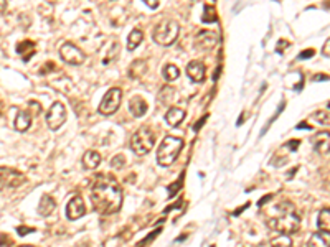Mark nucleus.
<instances>
[{"label": "nucleus", "mask_w": 330, "mask_h": 247, "mask_svg": "<svg viewBox=\"0 0 330 247\" xmlns=\"http://www.w3.org/2000/svg\"><path fill=\"white\" fill-rule=\"evenodd\" d=\"M91 201L101 214H116L123 206V190L112 176L101 175L91 188Z\"/></svg>", "instance_id": "1"}, {"label": "nucleus", "mask_w": 330, "mask_h": 247, "mask_svg": "<svg viewBox=\"0 0 330 247\" xmlns=\"http://www.w3.org/2000/svg\"><path fill=\"white\" fill-rule=\"evenodd\" d=\"M266 224L269 229L289 236L301 228V214L291 201L282 200L267 209Z\"/></svg>", "instance_id": "2"}, {"label": "nucleus", "mask_w": 330, "mask_h": 247, "mask_svg": "<svg viewBox=\"0 0 330 247\" xmlns=\"http://www.w3.org/2000/svg\"><path fill=\"white\" fill-rule=\"evenodd\" d=\"M182 148H184V140L178 137H165L157 150V162L162 167H170L177 160Z\"/></svg>", "instance_id": "3"}, {"label": "nucleus", "mask_w": 330, "mask_h": 247, "mask_svg": "<svg viewBox=\"0 0 330 247\" xmlns=\"http://www.w3.org/2000/svg\"><path fill=\"white\" fill-rule=\"evenodd\" d=\"M178 33H180V26L175 20H162L154 28L152 38L157 45L170 46L178 38Z\"/></svg>", "instance_id": "4"}, {"label": "nucleus", "mask_w": 330, "mask_h": 247, "mask_svg": "<svg viewBox=\"0 0 330 247\" xmlns=\"http://www.w3.org/2000/svg\"><path fill=\"white\" fill-rule=\"evenodd\" d=\"M156 145V134L147 126L140 127L131 139V148L137 155H147Z\"/></svg>", "instance_id": "5"}, {"label": "nucleus", "mask_w": 330, "mask_h": 247, "mask_svg": "<svg viewBox=\"0 0 330 247\" xmlns=\"http://www.w3.org/2000/svg\"><path fill=\"white\" fill-rule=\"evenodd\" d=\"M121 101H123V91L119 87H111L109 91L104 94L103 101L99 104V114L103 115H112L117 111L121 106Z\"/></svg>", "instance_id": "6"}, {"label": "nucleus", "mask_w": 330, "mask_h": 247, "mask_svg": "<svg viewBox=\"0 0 330 247\" xmlns=\"http://www.w3.org/2000/svg\"><path fill=\"white\" fill-rule=\"evenodd\" d=\"M59 56L65 61V63L73 65V66H79L86 61V54L83 53L81 48H78L75 43L71 41H66L59 48Z\"/></svg>", "instance_id": "7"}, {"label": "nucleus", "mask_w": 330, "mask_h": 247, "mask_svg": "<svg viewBox=\"0 0 330 247\" xmlns=\"http://www.w3.org/2000/svg\"><path fill=\"white\" fill-rule=\"evenodd\" d=\"M46 126L50 130H58L66 122V109L62 102H53L46 112Z\"/></svg>", "instance_id": "8"}, {"label": "nucleus", "mask_w": 330, "mask_h": 247, "mask_svg": "<svg viewBox=\"0 0 330 247\" xmlns=\"http://www.w3.org/2000/svg\"><path fill=\"white\" fill-rule=\"evenodd\" d=\"M25 183V175L10 167H0V187L18 188Z\"/></svg>", "instance_id": "9"}, {"label": "nucleus", "mask_w": 330, "mask_h": 247, "mask_svg": "<svg viewBox=\"0 0 330 247\" xmlns=\"http://www.w3.org/2000/svg\"><path fill=\"white\" fill-rule=\"evenodd\" d=\"M84 212H86L84 200L79 195L73 196L70 200V203H68V206H66V216H68V219H71V221H76V219L84 216Z\"/></svg>", "instance_id": "10"}, {"label": "nucleus", "mask_w": 330, "mask_h": 247, "mask_svg": "<svg viewBox=\"0 0 330 247\" xmlns=\"http://www.w3.org/2000/svg\"><path fill=\"white\" fill-rule=\"evenodd\" d=\"M217 43H218V37L215 32H200L197 38H195V46L201 51L212 50V48L217 46Z\"/></svg>", "instance_id": "11"}, {"label": "nucleus", "mask_w": 330, "mask_h": 247, "mask_svg": "<svg viewBox=\"0 0 330 247\" xmlns=\"http://www.w3.org/2000/svg\"><path fill=\"white\" fill-rule=\"evenodd\" d=\"M187 74L193 82H203L205 81V65L201 61H192L187 65Z\"/></svg>", "instance_id": "12"}, {"label": "nucleus", "mask_w": 330, "mask_h": 247, "mask_svg": "<svg viewBox=\"0 0 330 247\" xmlns=\"http://www.w3.org/2000/svg\"><path fill=\"white\" fill-rule=\"evenodd\" d=\"M312 147L317 153H328V147H330V135L328 132H320L312 139Z\"/></svg>", "instance_id": "13"}, {"label": "nucleus", "mask_w": 330, "mask_h": 247, "mask_svg": "<svg viewBox=\"0 0 330 247\" xmlns=\"http://www.w3.org/2000/svg\"><path fill=\"white\" fill-rule=\"evenodd\" d=\"M185 119V111L178 107H170L165 114V120L170 127H178Z\"/></svg>", "instance_id": "14"}, {"label": "nucleus", "mask_w": 330, "mask_h": 247, "mask_svg": "<svg viewBox=\"0 0 330 247\" xmlns=\"http://www.w3.org/2000/svg\"><path fill=\"white\" fill-rule=\"evenodd\" d=\"M129 111L134 117H142L147 112V102L140 96H136V98H132L129 101Z\"/></svg>", "instance_id": "15"}, {"label": "nucleus", "mask_w": 330, "mask_h": 247, "mask_svg": "<svg viewBox=\"0 0 330 247\" xmlns=\"http://www.w3.org/2000/svg\"><path fill=\"white\" fill-rule=\"evenodd\" d=\"M56 209V203H55V200L50 196V195H43L42 196V200H40V204H38V212L42 216H50V214H53V211Z\"/></svg>", "instance_id": "16"}, {"label": "nucleus", "mask_w": 330, "mask_h": 247, "mask_svg": "<svg viewBox=\"0 0 330 247\" xmlns=\"http://www.w3.org/2000/svg\"><path fill=\"white\" fill-rule=\"evenodd\" d=\"M17 51H18L20 56H22V59L25 61V63H28L30 58L37 53L35 43H33V41H30V40H25V41H22V43H18Z\"/></svg>", "instance_id": "17"}, {"label": "nucleus", "mask_w": 330, "mask_h": 247, "mask_svg": "<svg viewBox=\"0 0 330 247\" xmlns=\"http://www.w3.org/2000/svg\"><path fill=\"white\" fill-rule=\"evenodd\" d=\"M99 163H101V155L96 152V150H87V152L84 153V157H83L84 168L94 170V168L99 167Z\"/></svg>", "instance_id": "18"}, {"label": "nucleus", "mask_w": 330, "mask_h": 247, "mask_svg": "<svg viewBox=\"0 0 330 247\" xmlns=\"http://www.w3.org/2000/svg\"><path fill=\"white\" fill-rule=\"evenodd\" d=\"M142 40H144V33H142V30L134 28V30L131 32V35L127 37V50H129V51H134L140 43H142Z\"/></svg>", "instance_id": "19"}, {"label": "nucleus", "mask_w": 330, "mask_h": 247, "mask_svg": "<svg viewBox=\"0 0 330 247\" xmlns=\"http://www.w3.org/2000/svg\"><path fill=\"white\" fill-rule=\"evenodd\" d=\"M32 126V114L28 112H20L15 119V129L18 132H26Z\"/></svg>", "instance_id": "20"}, {"label": "nucleus", "mask_w": 330, "mask_h": 247, "mask_svg": "<svg viewBox=\"0 0 330 247\" xmlns=\"http://www.w3.org/2000/svg\"><path fill=\"white\" fill-rule=\"evenodd\" d=\"M162 76L165 81H175V79H178L180 76V70L175 65H167L164 66V70H162Z\"/></svg>", "instance_id": "21"}, {"label": "nucleus", "mask_w": 330, "mask_h": 247, "mask_svg": "<svg viewBox=\"0 0 330 247\" xmlns=\"http://www.w3.org/2000/svg\"><path fill=\"white\" fill-rule=\"evenodd\" d=\"M317 224H319L320 231H330V209L328 208H324L320 211Z\"/></svg>", "instance_id": "22"}, {"label": "nucleus", "mask_w": 330, "mask_h": 247, "mask_svg": "<svg viewBox=\"0 0 330 247\" xmlns=\"http://www.w3.org/2000/svg\"><path fill=\"white\" fill-rule=\"evenodd\" d=\"M328 242H330L328 231H320V232H317V234L312 236L311 242H309V244H312V245H328Z\"/></svg>", "instance_id": "23"}, {"label": "nucleus", "mask_w": 330, "mask_h": 247, "mask_svg": "<svg viewBox=\"0 0 330 247\" xmlns=\"http://www.w3.org/2000/svg\"><path fill=\"white\" fill-rule=\"evenodd\" d=\"M218 20V13L217 9L213 5H205L203 10V23H215Z\"/></svg>", "instance_id": "24"}, {"label": "nucleus", "mask_w": 330, "mask_h": 247, "mask_svg": "<svg viewBox=\"0 0 330 247\" xmlns=\"http://www.w3.org/2000/svg\"><path fill=\"white\" fill-rule=\"evenodd\" d=\"M111 167L116 168V170H121L123 167H126V157H124L123 153L116 155V157H114V159L111 160Z\"/></svg>", "instance_id": "25"}, {"label": "nucleus", "mask_w": 330, "mask_h": 247, "mask_svg": "<svg viewBox=\"0 0 330 247\" xmlns=\"http://www.w3.org/2000/svg\"><path fill=\"white\" fill-rule=\"evenodd\" d=\"M284 107H286V102H281V106H279V109H278V111H276V114H274V117H273L271 120H269V122H267V126H266L264 129H262V134H266V130L269 129V126H271V123H273V122H274L276 119H278V117H279V114H281V111H282V109H284Z\"/></svg>", "instance_id": "26"}, {"label": "nucleus", "mask_w": 330, "mask_h": 247, "mask_svg": "<svg viewBox=\"0 0 330 247\" xmlns=\"http://www.w3.org/2000/svg\"><path fill=\"white\" fill-rule=\"evenodd\" d=\"M180 187H182V180H180V181H175L173 184H170V187H168V196L172 198V196L177 195V190H178Z\"/></svg>", "instance_id": "27"}, {"label": "nucleus", "mask_w": 330, "mask_h": 247, "mask_svg": "<svg viewBox=\"0 0 330 247\" xmlns=\"http://www.w3.org/2000/svg\"><path fill=\"white\" fill-rule=\"evenodd\" d=\"M17 232H18V236H26V234H30V232H35V229H33V228H26V226H18Z\"/></svg>", "instance_id": "28"}, {"label": "nucleus", "mask_w": 330, "mask_h": 247, "mask_svg": "<svg viewBox=\"0 0 330 247\" xmlns=\"http://www.w3.org/2000/svg\"><path fill=\"white\" fill-rule=\"evenodd\" d=\"M142 2L149 7V9H152V10H156L157 7H159V0H142Z\"/></svg>", "instance_id": "29"}, {"label": "nucleus", "mask_w": 330, "mask_h": 247, "mask_svg": "<svg viewBox=\"0 0 330 247\" xmlns=\"http://www.w3.org/2000/svg\"><path fill=\"white\" fill-rule=\"evenodd\" d=\"M315 54V51L314 50H306V51H302L301 54H299V59H306V58H312Z\"/></svg>", "instance_id": "30"}, {"label": "nucleus", "mask_w": 330, "mask_h": 247, "mask_svg": "<svg viewBox=\"0 0 330 247\" xmlns=\"http://www.w3.org/2000/svg\"><path fill=\"white\" fill-rule=\"evenodd\" d=\"M286 46H289V41H284V40H281L279 43H278V53H282L286 50Z\"/></svg>", "instance_id": "31"}, {"label": "nucleus", "mask_w": 330, "mask_h": 247, "mask_svg": "<svg viewBox=\"0 0 330 247\" xmlns=\"http://www.w3.org/2000/svg\"><path fill=\"white\" fill-rule=\"evenodd\" d=\"M159 232H160V229H157V231H154V234H151V236H147V237L144 239V241H142V244H147V242H149V241H152V239H156V237H157V234H159Z\"/></svg>", "instance_id": "32"}, {"label": "nucleus", "mask_w": 330, "mask_h": 247, "mask_svg": "<svg viewBox=\"0 0 330 247\" xmlns=\"http://www.w3.org/2000/svg\"><path fill=\"white\" fill-rule=\"evenodd\" d=\"M328 46H330V40H327V41H325V48H324V50H322V53L325 54V58H328V56H330V53H328Z\"/></svg>", "instance_id": "33"}, {"label": "nucleus", "mask_w": 330, "mask_h": 247, "mask_svg": "<svg viewBox=\"0 0 330 247\" xmlns=\"http://www.w3.org/2000/svg\"><path fill=\"white\" fill-rule=\"evenodd\" d=\"M287 147H289V148H292V150H295V148H297V147H299V140H294V142H289V143H287Z\"/></svg>", "instance_id": "34"}, {"label": "nucleus", "mask_w": 330, "mask_h": 247, "mask_svg": "<svg viewBox=\"0 0 330 247\" xmlns=\"http://www.w3.org/2000/svg\"><path fill=\"white\" fill-rule=\"evenodd\" d=\"M7 10V0H0V13H4Z\"/></svg>", "instance_id": "35"}]
</instances>
